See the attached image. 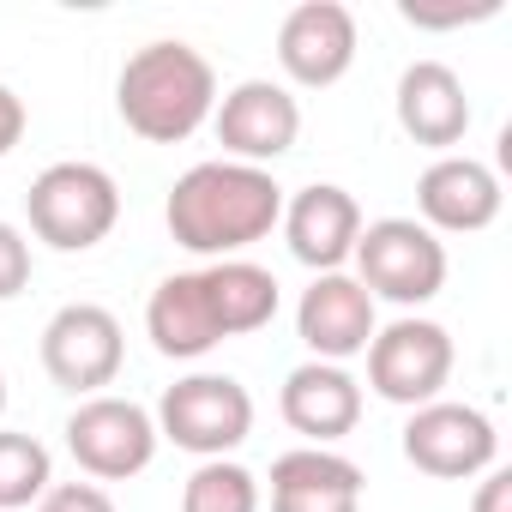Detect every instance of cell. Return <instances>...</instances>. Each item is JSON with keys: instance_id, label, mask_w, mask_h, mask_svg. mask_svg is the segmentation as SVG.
<instances>
[{"instance_id": "6da1fadb", "label": "cell", "mask_w": 512, "mask_h": 512, "mask_svg": "<svg viewBox=\"0 0 512 512\" xmlns=\"http://www.w3.org/2000/svg\"><path fill=\"white\" fill-rule=\"evenodd\" d=\"M284 217V187L253 169V163H193L163 205V223L175 235V247L205 253V260H235L241 247L266 241Z\"/></svg>"}, {"instance_id": "7a4b0ae2", "label": "cell", "mask_w": 512, "mask_h": 512, "mask_svg": "<svg viewBox=\"0 0 512 512\" xmlns=\"http://www.w3.org/2000/svg\"><path fill=\"white\" fill-rule=\"evenodd\" d=\"M115 109H121L127 133H139L151 145H181L211 121L217 73L193 43H145L121 67Z\"/></svg>"}, {"instance_id": "3957f363", "label": "cell", "mask_w": 512, "mask_h": 512, "mask_svg": "<svg viewBox=\"0 0 512 512\" xmlns=\"http://www.w3.org/2000/svg\"><path fill=\"white\" fill-rule=\"evenodd\" d=\"M25 217H31L37 241H49L55 253H85L115 229L121 187L97 163H49L25 193Z\"/></svg>"}, {"instance_id": "277c9868", "label": "cell", "mask_w": 512, "mask_h": 512, "mask_svg": "<svg viewBox=\"0 0 512 512\" xmlns=\"http://www.w3.org/2000/svg\"><path fill=\"white\" fill-rule=\"evenodd\" d=\"M356 284L398 308H422L446 284V247L416 217H380L356 235Z\"/></svg>"}, {"instance_id": "5b68a950", "label": "cell", "mask_w": 512, "mask_h": 512, "mask_svg": "<svg viewBox=\"0 0 512 512\" xmlns=\"http://www.w3.org/2000/svg\"><path fill=\"white\" fill-rule=\"evenodd\" d=\"M157 440H175L193 458H229L253 434V398L235 374H187L157 404Z\"/></svg>"}, {"instance_id": "8992f818", "label": "cell", "mask_w": 512, "mask_h": 512, "mask_svg": "<svg viewBox=\"0 0 512 512\" xmlns=\"http://www.w3.org/2000/svg\"><path fill=\"white\" fill-rule=\"evenodd\" d=\"M362 356H368V386L386 404H404V410L434 404L440 386L452 380V338H446V326L416 320V314H404L386 332H374V344Z\"/></svg>"}, {"instance_id": "52a82bcc", "label": "cell", "mask_w": 512, "mask_h": 512, "mask_svg": "<svg viewBox=\"0 0 512 512\" xmlns=\"http://www.w3.org/2000/svg\"><path fill=\"white\" fill-rule=\"evenodd\" d=\"M67 452L79 458L85 476H97V482H127V476H139V470L157 458V422H151L145 404L97 392V398H85V404L67 416Z\"/></svg>"}, {"instance_id": "ba28073f", "label": "cell", "mask_w": 512, "mask_h": 512, "mask_svg": "<svg viewBox=\"0 0 512 512\" xmlns=\"http://www.w3.org/2000/svg\"><path fill=\"white\" fill-rule=\"evenodd\" d=\"M494 452H500V434L494 422L476 410V404H422L410 410L404 422V458L422 470V476H440V482H464V476H482L494 470Z\"/></svg>"}, {"instance_id": "9c48e42d", "label": "cell", "mask_w": 512, "mask_h": 512, "mask_svg": "<svg viewBox=\"0 0 512 512\" xmlns=\"http://www.w3.org/2000/svg\"><path fill=\"white\" fill-rule=\"evenodd\" d=\"M121 356H127L121 320H115L109 308H97V302H67V308L43 326V368H49V380L67 386V392L97 398V392L121 374Z\"/></svg>"}, {"instance_id": "30bf717a", "label": "cell", "mask_w": 512, "mask_h": 512, "mask_svg": "<svg viewBox=\"0 0 512 512\" xmlns=\"http://www.w3.org/2000/svg\"><path fill=\"white\" fill-rule=\"evenodd\" d=\"M217 145L229 151V163H253V169H266L278 163L284 151H296V133H302V103L272 85V79H241L217 109Z\"/></svg>"}, {"instance_id": "8fae6325", "label": "cell", "mask_w": 512, "mask_h": 512, "mask_svg": "<svg viewBox=\"0 0 512 512\" xmlns=\"http://www.w3.org/2000/svg\"><path fill=\"white\" fill-rule=\"evenodd\" d=\"M278 67L308 91L338 85L356 67V13L338 7V0H302V7H290L278 25Z\"/></svg>"}, {"instance_id": "7c38bea8", "label": "cell", "mask_w": 512, "mask_h": 512, "mask_svg": "<svg viewBox=\"0 0 512 512\" xmlns=\"http://www.w3.org/2000/svg\"><path fill=\"white\" fill-rule=\"evenodd\" d=\"M296 332L302 344L314 350V362H350L374 344V296L350 278V272H320L308 290H302V308H296Z\"/></svg>"}, {"instance_id": "4fadbf2b", "label": "cell", "mask_w": 512, "mask_h": 512, "mask_svg": "<svg viewBox=\"0 0 512 512\" xmlns=\"http://www.w3.org/2000/svg\"><path fill=\"white\" fill-rule=\"evenodd\" d=\"M284 235H290V253L308 266V272H338L350 253H356V235H362V205L356 193L332 187V181H314L302 187L290 205H284Z\"/></svg>"}, {"instance_id": "5bb4252c", "label": "cell", "mask_w": 512, "mask_h": 512, "mask_svg": "<svg viewBox=\"0 0 512 512\" xmlns=\"http://www.w3.org/2000/svg\"><path fill=\"white\" fill-rule=\"evenodd\" d=\"M416 211H422V229L476 235L500 217V175L476 157H440L416 181Z\"/></svg>"}, {"instance_id": "9a60e30c", "label": "cell", "mask_w": 512, "mask_h": 512, "mask_svg": "<svg viewBox=\"0 0 512 512\" xmlns=\"http://www.w3.org/2000/svg\"><path fill=\"white\" fill-rule=\"evenodd\" d=\"M272 512H362V470L332 446H296L272 464Z\"/></svg>"}, {"instance_id": "2e32d148", "label": "cell", "mask_w": 512, "mask_h": 512, "mask_svg": "<svg viewBox=\"0 0 512 512\" xmlns=\"http://www.w3.org/2000/svg\"><path fill=\"white\" fill-rule=\"evenodd\" d=\"M398 127L428 145V151H452L464 133H470V97H464V79L446 67V61H416L404 67L398 79Z\"/></svg>"}, {"instance_id": "e0dca14e", "label": "cell", "mask_w": 512, "mask_h": 512, "mask_svg": "<svg viewBox=\"0 0 512 512\" xmlns=\"http://www.w3.org/2000/svg\"><path fill=\"white\" fill-rule=\"evenodd\" d=\"M278 410L296 434H308L314 446H332L362 422V386L338 362H302V368H290Z\"/></svg>"}, {"instance_id": "ac0fdd59", "label": "cell", "mask_w": 512, "mask_h": 512, "mask_svg": "<svg viewBox=\"0 0 512 512\" xmlns=\"http://www.w3.org/2000/svg\"><path fill=\"white\" fill-rule=\"evenodd\" d=\"M145 332H151L157 356H169V362H193L211 344H223L217 314H211V296H205V278L199 272L163 278L151 290V302H145Z\"/></svg>"}, {"instance_id": "d6986e66", "label": "cell", "mask_w": 512, "mask_h": 512, "mask_svg": "<svg viewBox=\"0 0 512 512\" xmlns=\"http://www.w3.org/2000/svg\"><path fill=\"white\" fill-rule=\"evenodd\" d=\"M199 278H205V296H211V314H217L223 338L260 332V326L278 320V278L266 266H253V260H217Z\"/></svg>"}, {"instance_id": "ffe728a7", "label": "cell", "mask_w": 512, "mask_h": 512, "mask_svg": "<svg viewBox=\"0 0 512 512\" xmlns=\"http://www.w3.org/2000/svg\"><path fill=\"white\" fill-rule=\"evenodd\" d=\"M181 512H260V476L235 458H205L181 488Z\"/></svg>"}, {"instance_id": "44dd1931", "label": "cell", "mask_w": 512, "mask_h": 512, "mask_svg": "<svg viewBox=\"0 0 512 512\" xmlns=\"http://www.w3.org/2000/svg\"><path fill=\"white\" fill-rule=\"evenodd\" d=\"M49 446L37 434H13L0 428V512H19L31 500L49 494Z\"/></svg>"}, {"instance_id": "7402d4cb", "label": "cell", "mask_w": 512, "mask_h": 512, "mask_svg": "<svg viewBox=\"0 0 512 512\" xmlns=\"http://www.w3.org/2000/svg\"><path fill=\"white\" fill-rule=\"evenodd\" d=\"M404 25L416 31H458V25H476V19H494L500 0H476V7H422V0H404Z\"/></svg>"}, {"instance_id": "603a6c76", "label": "cell", "mask_w": 512, "mask_h": 512, "mask_svg": "<svg viewBox=\"0 0 512 512\" xmlns=\"http://www.w3.org/2000/svg\"><path fill=\"white\" fill-rule=\"evenodd\" d=\"M25 284H31V241L13 223H0V302H13Z\"/></svg>"}, {"instance_id": "cb8c5ba5", "label": "cell", "mask_w": 512, "mask_h": 512, "mask_svg": "<svg viewBox=\"0 0 512 512\" xmlns=\"http://www.w3.org/2000/svg\"><path fill=\"white\" fill-rule=\"evenodd\" d=\"M37 512H115V500L97 482H61L37 500Z\"/></svg>"}, {"instance_id": "d4e9b609", "label": "cell", "mask_w": 512, "mask_h": 512, "mask_svg": "<svg viewBox=\"0 0 512 512\" xmlns=\"http://www.w3.org/2000/svg\"><path fill=\"white\" fill-rule=\"evenodd\" d=\"M470 512H512V470H482Z\"/></svg>"}, {"instance_id": "484cf974", "label": "cell", "mask_w": 512, "mask_h": 512, "mask_svg": "<svg viewBox=\"0 0 512 512\" xmlns=\"http://www.w3.org/2000/svg\"><path fill=\"white\" fill-rule=\"evenodd\" d=\"M19 139H25V103H19L7 85H0V157H7Z\"/></svg>"}, {"instance_id": "4316f807", "label": "cell", "mask_w": 512, "mask_h": 512, "mask_svg": "<svg viewBox=\"0 0 512 512\" xmlns=\"http://www.w3.org/2000/svg\"><path fill=\"white\" fill-rule=\"evenodd\" d=\"M0 410H7V374H0Z\"/></svg>"}]
</instances>
